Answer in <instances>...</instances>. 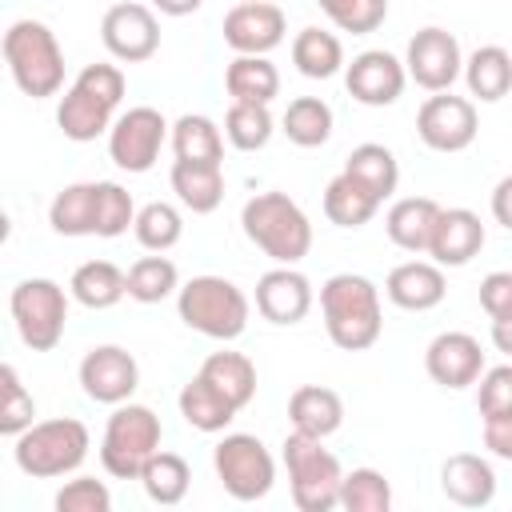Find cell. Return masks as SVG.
I'll return each mask as SVG.
<instances>
[{
    "label": "cell",
    "instance_id": "obj_6",
    "mask_svg": "<svg viewBox=\"0 0 512 512\" xmlns=\"http://www.w3.org/2000/svg\"><path fill=\"white\" fill-rule=\"evenodd\" d=\"M176 312H180V320H184L192 332L228 344V340L244 336L252 304H248V296H244L232 280H224V276H192V280L180 284V292H176Z\"/></svg>",
    "mask_w": 512,
    "mask_h": 512
},
{
    "label": "cell",
    "instance_id": "obj_23",
    "mask_svg": "<svg viewBox=\"0 0 512 512\" xmlns=\"http://www.w3.org/2000/svg\"><path fill=\"white\" fill-rule=\"evenodd\" d=\"M436 220H440V204L432 196H404L388 208L384 216V232L396 248L404 252H428L432 244V232H436Z\"/></svg>",
    "mask_w": 512,
    "mask_h": 512
},
{
    "label": "cell",
    "instance_id": "obj_46",
    "mask_svg": "<svg viewBox=\"0 0 512 512\" xmlns=\"http://www.w3.org/2000/svg\"><path fill=\"white\" fill-rule=\"evenodd\" d=\"M476 408H480V420L496 416V412H512V364H496V368L480 372V380H476Z\"/></svg>",
    "mask_w": 512,
    "mask_h": 512
},
{
    "label": "cell",
    "instance_id": "obj_17",
    "mask_svg": "<svg viewBox=\"0 0 512 512\" xmlns=\"http://www.w3.org/2000/svg\"><path fill=\"white\" fill-rule=\"evenodd\" d=\"M408 84V68L404 60H396L384 48H368L360 56H352V64H344V88L356 104L364 108H388L400 100Z\"/></svg>",
    "mask_w": 512,
    "mask_h": 512
},
{
    "label": "cell",
    "instance_id": "obj_19",
    "mask_svg": "<svg viewBox=\"0 0 512 512\" xmlns=\"http://www.w3.org/2000/svg\"><path fill=\"white\" fill-rule=\"evenodd\" d=\"M256 312L272 324H300L312 312V284L292 264H276L256 280Z\"/></svg>",
    "mask_w": 512,
    "mask_h": 512
},
{
    "label": "cell",
    "instance_id": "obj_5",
    "mask_svg": "<svg viewBox=\"0 0 512 512\" xmlns=\"http://www.w3.org/2000/svg\"><path fill=\"white\" fill-rule=\"evenodd\" d=\"M92 440L88 428L76 416H56V420H36L12 440V460L24 476L32 480H56L68 476L84 464Z\"/></svg>",
    "mask_w": 512,
    "mask_h": 512
},
{
    "label": "cell",
    "instance_id": "obj_43",
    "mask_svg": "<svg viewBox=\"0 0 512 512\" xmlns=\"http://www.w3.org/2000/svg\"><path fill=\"white\" fill-rule=\"evenodd\" d=\"M0 432L4 436H20L24 428H32L36 420V400H32V392L24 388V380H20V372H16V364H4L0 368Z\"/></svg>",
    "mask_w": 512,
    "mask_h": 512
},
{
    "label": "cell",
    "instance_id": "obj_38",
    "mask_svg": "<svg viewBox=\"0 0 512 512\" xmlns=\"http://www.w3.org/2000/svg\"><path fill=\"white\" fill-rule=\"evenodd\" d=\"M172 292H180V272H176V264H172L164 252L140 256V260L128 268V296H132V300H140V304H160V300H168Z\"/></svg>",
    "mask_w": 512,
    "mask_h": 512
},
{
    "label": "cell",
    "instance_id": "obj_44",
    "mask_svg": "<svg viewBox=\"0 0 512 512\" xmlns=\"http://www.w3.org/2000/svg\"><path fill=\"white\" fill-rule=\"evenodd\" d=\"M316 4L340 32H352V36L376 32L388 16V0H316Z\"/></svg>",
    "mask_w": 512,
    "mask_h": 512
},
{
    "label": "cell",
    "instance_id": "obj_49",
    "mask_svg": "<svg viewBox=\"0 0 512 512\" xmlns=\"http://www.w3.org/2000/svg\"><path fill=\"white\" fill-rule=\"evenodd\" d=\"M492 216H496V224H504L512 232V176H504L492 188Z\"/></svg>",
    "mask_w": 512,
    "mask_h": 512
},
{
    "label": "cell",
    "instance_id": "obj_3",
    "mask_svg": "<svg viewBox=\"0 0 512 512\" xmlns=\"http://www.w3.org/2000/svg\"><path fill=\"white\" fill-rule=\"evenodd\" d=\"M244 236L276 264H300L312 248V220L288 192H256L240 208Z\"/></svg>",
    "mask_w": 512,
    "mask_h": 512
},
{
    "label": "cell",
    "instance_id": "obj_20",
    "mask_svg": "<svg viewBox=\"0 0 512 512\" xmlns=\"http://www.w3.org/2000/svg\"><path fill=\"white\" fill-rule=\"evenodd\" d=\"M384 296L404 312H428L448 296L444 268L436 260H404V264H396L388 272Z\"/></svg>",
    "mask_w": 512,
    "mask_h": 512
},
{
    "label": "cell",
    "instance_id": "obj_8",
    "mask_svg": "<svg viewBox=\"0 0 512 512\" xmlns=\"http://www.w3.org/2000/svg\"><path fill=\"white\" fill-rule=\"evenodd\" d=\"M284 468H288V484H292V504L300 512H332V508H340L344 468L324 448L320 436H308V432L292 428L284 436Z\"/></svg>",
    "mask_w": 512,
    "mask_h": 512
},
{
    "label": "cell",
    "instance_id": "obj_35",
    "mask_svg": "<svg viewBox=\"0 0 512 512\" xmlns=\"http://www.w3.org/2000/svg\"><path fill=\"white\" fill-rule=\"evenodd\" d=\"M280 124H284L280 132H284L296 148H320V144H328L336 116H332L328 100H320V96H296V100L284 108Z\"/></svg>",
    "mask_w": 512,
    "mask_h": 512
},
{
    "label": "cell",
    "instance_id": "obj_1",
    "mask_svg": "<svg viewBox=\"0 0 512 512\" xmlns=\"http://www.w3.org/2000/svg\"><path fill=\"white\" fill-rule=\"evenodd\" d=\"M320 312L328 340L344 352H364L384 332L380 288L360 272H336L320 284Z\"/></svg>",
    "mask_w": 512,
    "mask_h": 512
},
{
    "label": "cell",
    "instance_id": "obj_2",
    "mask_svg": "<svg viewBox=\"0 0 512 512\" xmlns=\"http://www.w3.org/2000/svg\"><path fill=\"white\" fill-rule=\"evenodd\" d=\"M120 100H124V72L116 64H84L80 76L60 96L56 124L68 140L88 144V140L112 132Z\"/></svg>",
    "mask_w": 512,
    "mask_h": 512
},
{
    "label": "cell",
    "instance_id": "obj_7",
    "mask_svg": "<svg viewBox=\"0 0 512 512\" xmlns=\"http://www.w3.org/2000/svg\"><path fill=\"white\" fill-rule=\"evenodd\" d=\"M160 440H164V428L148 404H132V400L112 404V416L100 440V464L116 480H140L144 464L160 452Z\"/></svg>",
    "mask_w": 512,
    "mask_h": 512
},
{
    "label": "cell",
    "instance_id": "obj_24",
    "mask_svg": "<svg viewBox=\"0 0 512 512\" xmlns=\"http://www.w3.org/2000/svg\"><path fill=\"white\" fill-rule=\"evenodd\" d=\"M168 184H172L176 200H180L188 212H196V216L216 212L220 200H224V168H220V164H188V160H172Z\"/></svg>",
    "mask_w": 512,
    "mask_h": 512
},
{
    "label": "cell",
    "instance_id": "obj_13",
    "mask_svg": "<svg viewBox=\"0 0 512 512\" xmlns=\"http://www.w3.org/2000/svg\"><path fill=\"white\" fill-rule=\"evenodd\" d=\"M404 68H408V80H416L424 92H448V88L464 76L460 40H456L448 28L428 24V28H420V32L408 40Z\"/></svg>",
    "mask_w": 512,
    "mask_h": 512
},
{
    "label": "cell",
    "instance_id": "obj_51",
    "mask_svg": "<svg viewBox=\"0 0 512 512\" xmlns=\"http://www.w3.org/2000/svg\"><path fill=\"white\" fill-rule=\"evenodd\" d=\"M152 4H156L164 16H192L204 0H152Z\"/></svg>",
    "mask_w": 512,
    "mask_h": 512
},
{
    "label": "cell",
    "instance_id": "obj_15",
    "mask_svg": "<svg viewBox=\"0 0 512 512\" xmlns=\"http://www.w3.org/2000/svg\"><path fill=\"white\" fill-rule=\"evenodd\" d=\"M288 20L276 0H236L224 16V44L236 56H268L284 44Z\"/></svg>",
    "mask_w": 512,
    "mask_h": 512
},
{
    "label": "cell",
    "instance_id": "obj_18",
    "mask_svg": "<svg viewBox=\"0 0 512 512\" xmlns=\"http://www.w3.org/2000/svg\"><path fill=\"white\" fill-rule=\"evenodd\" d=\"M424 372L440 388H468L484 372V348L472 332H440L424 348Z\"/></svg>",
    "mask_w": 512,
    "mask_h": 512
},
{
    "label": "cell",
    "instance_id": "obj_36",
    "mask_svg": "<svg viewBox=\"0 0 512 512\" xmlns=\"http://www.w3.org/2000/svg\"><path fill=\"white\" fill-rule=\"evenodd\" d=\"M48 224L60 236H96V184H68L48 204Z\"/></svg>",
    "mask_w": 512,
    "mask_h": 512
},
{
    "label": "cell",
    "instance_id": "obj_47",
    "mask_svg": "<svg viewBox=\"0 0 512 512\" xmlns=\"http://www.w3.org/2000/svg\"><path fill=\"white\" fill-rule=\"evenodd\" d=\"M480 308L492 320L512 316V272H488L480 280Z\"/></svg>",
    "mask_w": 512,
    "mask_h": 512
},
{
    "label": "cell",
    "instance_id": "obj_33",
    "mask_svg": "<svg viewBox=\"0 0 512 512\" xmlns=\"http://www.w3.org/2000/svg\"><path fill=\"white\" fill-rule=\"evenodd\" d=\"M292 64L308 80H332L344 68V44L324 28H300L292 40Z\"/></svg>",
    "mask_w": 512,
    "mask_h": 512
},
{
    "label": "cell",
    "instance_id": "obj_4",
    "mask_svg": "<svg viewBox=\"0 0 512 512\" xmlns=\"http://www.w3.org/2000/svg\"><path fill=\"white\" fill-rule=\"evenodd\" d=\"M0 48L12 72V84L24 96L44 100L64 88V52H60L56 32L44 20H12Z\"/></svg>",
    "mask_w": 512,
    "mask_h": 512
},
{
    "label": "cell",
    "instance_id": "obj_45",
    "mask_svg": "<svg viewBox=\"0 0 512 512\" xmlns=\"http://www.w3.org/2000/svg\"><path fill=\"white\" fill-rule=\"evenodd\" d=\"M112 492L96 476H76L56 492V512H108Z\"/></svg>",
    "mask_w": 512,
    "mask_h": 512
},
{
    "label": "cell",
    "instance_id": "obj_12",
    "mask_svg": "<svg viewBox=\"0 0 512 512\" xmlns=\"http://www.w3.org/2000/svg\"><path fill=\"white\" fill-rule=\"evenodd\" d=\"M476 132H480L476 104L468 96H452V88L432 92L416 112V136L432 152H464L476 140Z\"/></svg>",
    "mask_w": 512,
    "mask_h": 512
},
{
    "label": "cell",
    "instance_id": "obj_30",
    "mask_svg": "<svg viewBox=\"0 0 512 512\" xmlns=\"http://www.w3.org/2000/svg\"><path fill=\"white\" fill-rule=\"evenodd\" d=\"M376 212H380V200L356 176L340 172V176L328 180V188H324V216L336 228H364Z\"/></svg>",
    "mask_w": 512,
    "mask_h": 512
},
{
    "label": "cell",
    "instance_id": "obj_22",
    "mask_svg": "<svg viewBox=\"0 0 512 512\" xmlns=\"http://www.w3.org/2000/svg\"><path fill=\"white\" fill-rule=\"evenodd\" d=\"M440 488L460 508H484L496 500V472L476 452H456L440 468Z\"/></svg>",
    "mask_w": 512,
    "mask_h": 512
},
{
    "label": "cell",
    "instance_id": "obj_42",
    "mask_svg": "<svg viewBox=\"0 0 512 512\" xmlns=\"http://www.w3.org/2000/svg\"><path fill=\"white\" fill-rule=\"evenodd\" d=\"M136 204H132V192L116 180H96V236L104 240H116L124 236L132 224H136Z\"/></svg>",
    "mask_w": 512,
    "mask_h": 512
},
{
    "label": "cell",
    "instance_id": "obj_39",
    "mask_svg": "<svg viewBox=\"0 0 512 512\" xmlns=\"http://www.w3.org/2000/svg\"><path fill=\"white\" fill-rule=\"evenodd\" d=\"M276 132V120L268 112V104H244V100H232L228 116H224V136L232 148L240 152H260Z\"/></svg>",
    "mask_w": 512,
    "mask_h": 512
},
{
    "label": "cell",
    "instance_id": "obj_27",
    "mask_svg": "<svg viewBox=\"0 0 512 512\" xmlns=\"http://www.w3.org/2000/svg\"><path fill=\"white\" fill-rule=\"evenodd\" d=\"M68 292L76 304L100 312V308H112L128 296V272H120L112 260H84L72 280H68Z\"/></svg>",
    "mask_w": 512,
    "mask_h": 512
},
{
    "label": "cell",
    "instance_id": "obj_50",
    "mask_svg": "<svg viewBox=\"0 0 512 512\" xmlns=\"http://www.w3.org/2000/svg\"><path fill=\"white\" fill-rule=\"evenodd\" d=\"M492 344H496V352L512 356V316H504V320H492Z\"/></svg>",
    "mask_w": 512,
    "mask_h": 512
},
{
    "label": "cell",
    "instance_id": "obj_16",
    "mask_svg": "<svg viewBox=\"0 0 512 512\" xmlns=\"http://www.w3.org/2000/svg\"><path fill=\"white\" fill-rule=\"evenodd\" d=\"M80 388L96 404H124L140 388V364L120 344H96L80 360Z\"/></svg>",
    "mask_w": 512,
    "mask_h": 512
},
{
    "label": "cell",
    "instance_id": "obj_9",
    "mask_svg": "<svg viewBox=\"0 0 512 512\" xmlns=\"http://www.w3.org/2000/svg\"><path fill=\"white\" fill-rule=\"evenodd\" d=\"M12 320L20 340L32 352H52L64 340V324H68V292L48 280V276H28L12 288L8 296Z\"/></svg>",
    "mask_w": 512,
    "mask_h": 512
},
{
    "label": "cell",
    "instance_id": "obj_14",
    "mask_svg": "<svg viewBox=\"0 0 512 512\" xmlns=\"http://www.w3.org/2000/svg\"><path fill=\"white\" fill-rule=\"evenodd\" d=\"M100 40H104L108 56H116L120 64H144L160 48V20L148 4L124 0V4H112L104 12Z\"/></svg>",
    "mask_w": 512,
    "mask_h": 512
},
{
    "label": "cell",
    "instance_id": "obj_10",
    "mask_svg": "<svg viewBox=\"0 0 512 512\" xmlns=\"http://www.w3.org/2000/svg\"><path fill=\"white\" fill-rule=\"evenodd\" d=\"M212 468L224 492L240 504L264 500L276 484V460L252 432H224V440L212 448Z\"/></svg>",
    "mask_w": 512,
    "mask_h": 512
},
{
    "label": "cell",
    "instance_id": "obj_40",
    "mask_svg": "<svg viewBox=\"0 0 512 512\" xmlns=\"http://www.w3.org/2000/svg\"><path fill=\"white\" fill-rule=\"evenodd\" d=\"M132 232H136L140 248H148V252H168V248H176L180 236H184V216H180L176 204L152 200V204H144V208L136 212Z\"/></svg>",
    "mask_w": 512,
    "mask_h": 512
},
{
    "label": "cell",
    "instance_id": "obj_37",
    "mask_svg": "<svg viewBox=\"0 0 512 512\" xmlns=\"http://www.w3.org/2000/svg\"><path fill=\"white\" fill-rule=\"evenodd\" d=\"M140 484H144V492H148V500L152 504H180L184 496H188V484H192V468H188V460L184 456H176V452H156L148 464H144V472H140Z\"/></svg>",
    "mask_w": 512,
    "mask_h": 512
},
{
    "label": "cell",
    "instance_id": "obj_25",
    "mask_svg": "<svg viewBox=\"0 0 512 512\" xmlns=\"http://www.w3.org/2000/svg\"><path fill=\"white\" fill-rule=\"evenodd\" d=\"M288 420H292L296 432H308V436L324 440L344 424V400L324 384H304L288 400Z\"/></svg>",
    "mask_w": 512,
    "mask_h": 512
},
{
    "label": "cell",
    "instance_id": "obj_26",
    "mask_svg": "<svg viewBox=\"0 0 512 512\" xmlns=\"http://www.w3.org/2000/svg\"><path fill=\"white\" fill-rule=\"evenodd\" d=\"M176 404H180L184 424L196 428V432H224V428L236 420V412H240V408H236L224 392H216L200 372L180 388Z\"/></svg>",
    "mask_w": 512,
    "mask_h": 512
},
{
    "label": "cell",
    "instance_id": "obj_28",
    "mask_svg": "<svg viewBox=\"0 0 512 512\" xmlns=\"http://www.w3.org/2000/svg\"><path fill=\"white\" fill-rule=\"evenodd\" d=\"M464 84H468V96H476L480 104L504 100L512 92V56L500 44H480L464 60Z\"/></svg>",
    "mask_w": 512,
    "mask_h": 512
},
{
    "label": "cell",
    "instance_id": "obj_31",
    "mask_svg": "<svg viewBox=\"0 0 512 512\" xmlns=\"http://www.w3.org/2000/svg\"><path fill=\"white\" fill-rule=\"evenodd\" d=\"M200 376H204L216 392H224L236 408H248V404L256 400V364H252L244 352H228V348L212 352V356L200 364Z\"/></svg>",
    "mask_w": 512,
    "mask_h": 512
},
{
    "label": "cell",
    "instance_id": "obj_34",
    "mask_svg": "<svg viewBox=\"0 0 512 512\" xmlns=\"http://www.w3.org/2000/svg\"><path fill=\"white\" fill-rule=\"evenodd\" d=\"M172 152H176V160H188V164H220L224 136H220L216 120H208L200 112H184L172 124Z\"/></svg>",
    "mask_w": 512,
    "mask_h": 512
},
{
    "label": "cell",
    "instance_id": "obj_48",
    "mask_svg": "<svg viewBox=\"0 0 512 512\" xmlns=\"http://www.w3.org/2000/svg\"><path fill=\"white\" fill-rule=\"evenodd\" d=\"M484 448L496 460H512V412L484 416Z\"/></svg>",
    "mask_w": 512,
    "mask_h": 512
},
{
    "label": "cell",
    "instance_id": "obj_21",
    "mask_svg": "<svg viewBox=\"0 0 512 512\" xmlns=\"http://www.w3.org/2000/svg\"><path fill=\"white\" fill-rule=\"evenodd\" d=\"M480 248H484V224H480V216L472 208H440V220H436L428 256L440 268H464L472 256H480Z\"/></svg>",
    "mask_w": 512,
    "mask_h": 512
},
{
    "label": "cell",
    "instance_id": "obj_32",
    "mask_svg": "<svg viewBox=\"0 0 512 512\" xmlns=\"http://www.w3.org/2000/svg\"><path fill=\"white\" fill-rule=\"evenodd\" d=\"M344 172L348 176H356L380 204L396 192V184H400V164H396V152L392 148H384V144H376V140H368V144H356L352 152H348V160H344Z\"/></svg>",
    "mask_w": 512,
    "mask_h": 512
},
{
    "label": "cell",
    "instance_id": "obj_11",
    "mask_svg": "<svg viewBox=\"0 0 512 512\" xmlns=\"http://www.w3.org/2000/svg\"><path fill=\"white\" fill-rule=\"evenodd\" d=\"M168 136H172V124L156 108L136 104L116 116V124L108 132V156L124 172H148L160 160V148Z\"/></svg>",
    "mask_w": 512,
    "mask_h": 512
},
{
    "label": "cell",
    "instance_id": "obj_29",
    "mask_svg": "<svg viewBox=\"0 0 512 512\" xmlns=\"http://www.w3.org/2000/svg\"><path fill=\"white\" fill-rule=\"evenodd\" d=\"M224 88L244 104H272L280 96V72L268 56H236L224 68Z\"/></svg>",
    "mask_w": 512,
    "mask_h": 512
},
{
    "label": "cell",
    "instance_id": "obj_41",
    "mask_svg": "<svg viewBox=\"0 0 512 512\" xmlns=\"http://www.w3.org/2000/svg\"><path fill=\"white\" fill-rule=\"evenodd\" d=\"M340 508L344 512H388L392 508V484L376 468H352L340 484Z\"/></svg>",
    "mask_w": 512,
    "mask_h": 512
}]
</instances>
